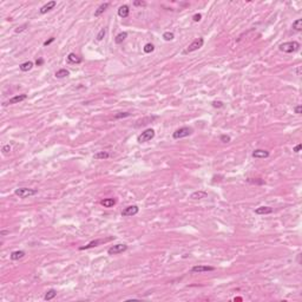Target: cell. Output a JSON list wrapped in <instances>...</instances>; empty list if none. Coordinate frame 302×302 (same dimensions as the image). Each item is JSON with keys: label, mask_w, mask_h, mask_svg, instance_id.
Here are the masks:
<instances>
[{"label": "cell", "mask_w": 302, "mask_h": 302, "mask_svg": "<svg viewBox=\"0 0 302 302\" xmlns=\"http://www.w3.org/2000/svg\"><path fill=\"white\" fill-rule=\"evenodd\" d=\"M191 133H192V129H191V128H188V126H184V128L177 129L176 131L172 133V137H173V139H181V138L188 137Z\"/></svg>", "instance_id": "obj_3"}, {"label": "cell", "mask_w": 302, "mask_h": 302, "mask_svg": "<svg viewBox=\"0 0 302 302\" xmlns=\"http://www.w3.org/2000/svg\"><path fill=\"white\" fill-rule=\"evenodd\" d=\"M300 43L298 41H287V43H283L279 46L280 51H282L284 53H293V52H296L299 49H300Z\"/></svg>", "instance_id": "obj_1"}, {"label": "cell", "mask_w": 302, "mask_h": 302, "mask_svg": "<svg viewBox=\"0 0 302 302\" xmlns=\"http://www.w3.org/2000/svg\"><path fill=\"white\" fill-rule=\"evenodd\" d=\"M57 296V292L55 289H50L46 294H45V296H44V300L45 301H50V300H52V299H55Z\"/></svg>", "instance_id": "obj_23"}, {"label": "cell", "mask_w": 302, "mask_h": 302, "mask_svg": "<svg viewBox=\"0 0 302 302\" xmlns=\"http://www.w3.org/2000/svg\"><path fill=\"white\" fill-rule=\"evenodd\" d=\"M25 255H26V253H25L24 250H16V251H12V253H11L10 257H11V260H13V261H17V260H20V259H22V257H24Z\"/></svg>", "instance_id": "obj_16"}, {"label": "cell", "mask_w": 302, "mask_h": 302, "mask_svg": "<svg viewBox=\"0 0 302 302\" xmlns=\"http://www.w3.org/2000/svg\"><path fill=\"white\" fill-rule=\"evenodd\" d=\"M192 19H194V21H200L201 19H202V16L200 14V13H196V14H194V17H192Z\"/></svg>", "instance_id": "obj_34"}, {"label": "cell", "mask_w": 302, "mask_h": 302, "mask_svg": "<svg viewBox=\"0 0 302 302\" xmlns=\"http://www.w3.org/2000/svg\"><path fill=\"white\" fill-rule=\"evenodd\" d=\"M43 64H44V59H43V58L37 59V61H36V65H37V66H41Z\"/></svg>", "instance_id": "obj_38"}, {"label": "cell", "mask_w": 302, "mask_h": 302, "mask_svg": "<svg viewBox=\"0 0 302 302\" xmlns=\"http://www.w3.org/2000/svg\"><path fill=\"white\" fill-rule=\"evenodd\" d=\"M56 5H57V1H55V0H52V1H49L47 4H45L44 6H41V7H40V10H39L40 14H45V13L50 12L51 10H53V8L56 7Z\"/></svg>", "instance_id": "obj_10"}, {"label": "cell", "mask_w": 302, "mask_h": 302, "mask_svg": "<svg viewBox=\"0 0 302 302\" xmlns=\"http://www.w3.org/2000/svg\"><path fill=\"white\" fill-rule=\"evenodd\" d=\"M67 76H70V71L66 70V69H60V70H58L56 72L57 78H65Z\"/></svg>", "instance_id": "obj_24"}, {"label": "cell", "mask_w": 302, "mask_h": 302, "mask_svg": "<svg viewBox=\"0 0 302 302\" xmlns=\"http://www.w3.org/2000/svg\"><path fill=\"white\" fill-rule=\"evenodd\" d=\"M129 14H130V7L128 5H122L118 8V16L120 18H128Z\"/></svg>", "instance_id": "obj_12"}, {"label": "cell", "mask_w": 302, "mask_h": 302, "mask_svg": "<svg viewBox=\"0 0 302 302\" xmlns=\"http://www.w3.org/2000/svg\"><path fill=\"white\" fill-rule=\"evenodd\" d=\"M10 151H11V147L10 145H4L2 147V152L4 153H8Z\"/></svg>", "instance_id": "obj_36"}, {"label": "cell", "mask_w": 302, "mask_h": 302, "mask_svg": "<svg viewBox=\"0 0 302 302\" xmlns=\"http://www.w3.org/2000/svg\"><path fill=\"white\" fill-rule=\"evenodd\" d=\"M234 301H242V298H235Z\"/></svg>", "instance_id": "obj_42"}, {"label": "cell", "mask_w": 302, "mask_h": 302, "mask_svg": "<svg viewBox=\"0 0 302 302\" xmlns=\"http://www.w3.org/2000/svg\"><path fill=\"white\" fill-rule=\"evenodd\" d=\"M294 72L296 73V76H301V66H298V67L294 70Z\"/></svg>", "instance_id": "obj_39"}, {"label": "cell", "mask_w": 302, "mask_h": 302, "mask_svg": "<svg viewBox=\"0 0 302 302\" xmlns=\"http://www.w3.org/2000/svg\"><path fill=\"white\" fill-rule=\"evenodd\" d=\"M163 38H164V40L170 41V40H172V39L175 38V34H173L172 32H164V33H163Z\"/></svg>", "instance_id": "obj_27"}, {"label": "cell", "mask_w": 302, "mask_h": 302, "mask_svg": "<svg viewBox=\"0 0 302 302\" xmlns=\"http://www.w3.org/2000/svg\"><path fill=\"white\" fill-rule=\"evenodd\" d=\"M301 147H302L301 144H298V145H296V147L294 148V150H293V151H294V152H299V151L301 150Z\"/></svg>", "instance_id": "obj_40"}, {"label": "cell", "mask_w": 302, "mask_h": 302, "mask_svg": "<svg viewBox=\"0 0 302 302\" xmlns=\"http://www.w3.org/2000/svg\"><path fill=\"white\" fill-rule=\"evenodd\" d=\"M253 157L254 158H267L269 157V152L263 149H256L253 152Z\"/></svg>", "instance_id": "obj_13"}, {"label": "cell", "mask_w": 302, "mask_h": 302, "mask_svg": "<svg viewBox=\"0 0 302 302\" xmlns=\"http://www.w3.org/2000/svg\"><path fill=\"white\" fill-rule=\"evenodd\" d=\"M26 27H27V24H24V25H21V26H18V27L16 28V33H20V32L25 31Z\"/></svg>", "instance_id": "obj_32"}, {"label": "cell", "mask_w": 302, "mask_h": 302, "mask_svg": "<svg viewBox=\"0 0 302 302\" xmlns=\"http://www.w3.org/2000/svg\"><path fill=\"white\" fill-rule=\"evenodd\" d=\"M7 234H10V231H7V230H2L1 231V235H7Z\"/></svg>", "instance_id": "obj_41"}, {"label": "cell", "mask_w": 302, "mask_h": 302, "mask_svg": "<svg viewBox=\"0 0 302 302\" xmlns=\"http://www.w3.org/2000/svg\"><path fill=\"white\" fill-rule=\"evenodd\" d=\"M294 111H295V113H298V114H301L302 106H301V105H298V106H295V108H294Z\"/></svg>", "instance_id": "obj_35"}, {"label": "cell", "mask_w": 302, "mask_h": 302, "mask_svg": "<svg viewBox=\"0 0 302 302\" xmlns=\"http://www.w3.org/2000/svg\"><path fill=\"white\" fill-rule=\"evenodd\" d=\"M273 212V208L270 207H259L255 209V214L257 215H268Z\"/></svg>", "instance_id": "obj_17"}, {"label": "cell", "mask_w": 302, "mask_h": 302, "mask_svg": "<svg viewBox=\"0 0 302 302\" xmlns=\"http://www.w3.org/2000/svg\"><path fill=\"white\" fill-rule=\"evenodd\" d=\"M32 67H33V63L32 61H25V63L20 64V66H19L20 71H22V72H27V71L32 70Z\"/></svg>", "instance_id": "obj_19"}, {"label": "cell", "mask_w": 302, "mask_h": 302, "mask_svg": "<svg viewBox=\"0 0 302 302\" xmlns=\"http://www.w3.org/2000/svg\"><path fill=\"white\" fill-rule=\"evenodd\" d=\"M128 38V32H120V33H118L116 38H114V43L116 44H122L125 39Z\"/></svg>", "instance_id": "obj_20"}, {"label": "cell", "mask_w": 302, "mask_h": 302, "mask_svg": "<svg viewBox=\"0 0 302 302\" xmlns=\"http://www.w3.org/2000/svg\"><path fill=\"white\" fill-rule=\"evenodd\" d=\"M215 267L211 265H194L191 268V273H207V271H214Z\"/></svg>", "instance_id": "obj_9"}, {"label": "cell", "mask_w": 302, "mask_h": 302, "mask_svg": "<svg viewBox=\"0 0 302 302\" xmlns=\"http://www.w3.org/2000/svg\"><path fill=\"white\" fill-rule=\"evenodd\" d=\"M223 102H221V100H215V102H212V106L214 108H216V109H220V108H223Z\"/></svg>", "instance_id": "obj_30"}, {"label": "cell", "mask_w": 302, "mask_h": 302, "mask_svg": "<svg viewBox=\"0 0 302 302\" xmlns=\"http://www.w3.org/2000/svg\"><path fill=\"white\" fill-rule=\"evenodd\" d=\"M100 204L104 208H112L116 204V200H113V198H105V200H103L100 202Z\"/></svg>", "instance_id": "obj_21"}, {"label": "cell", "mask_w": 302, "mask_h": 302, "mask_svg": "<svg viewBox=\"0 0 302 302\" xmlns=\"http://www.w3.org/2000/svg\"><path fill=\"white\" fill-rule=\"evenodd\" d=\"M155 137V130L153 129H147L145 131H143L138 137H137V142L138 143H145L149 142Z\"/></svg>", "instance_id": "obj_4"}, {"label": "cell", "mask_w": 302, "mask_h": 302, "mask_svg": "<svg viewBox=\"0 0 302 302\" xmlns=\"http://www.w3.org/2000/svg\"><path fill=\"white\" fill-rule=\"evenodd\" d=\"M203 44H204V39H203V38H197V39H195V40L189 45L188 47H187V50L184 51V53H190V52H195V51L200 50V49L203 46Z\"/></svg>", "instance_id": "obj_5"}, {"label": "cell", "mask_w": 302, "mask_h": 302, "mask_svg": "<svg viewBox=\"0 0 302 302\" xmlns=\"http://www.w3.org/2000/svg\"><path fill=\"white\" fill-rule=\"evenodd\" d=\"M139 211V208L137 206H129V207L124 208L122 211V216L123 217H129V216H135L137 215Z\"/></svg>", "instance_id": "obj_7"}, {"label": "cell", "mask_w": 302, "mask_h": 302, "mask_svg": "<svg viewBox=\"0 0 302 302\" xmlns=\"http://www.w3.org/2000/svg\"><path fill=\"white\" fill-rule=\"evenodd\" d=\"M220 139H221V142H223V143H229V142L231 141L230 136H228V135H221Z\"/></svg>", "instance_id": "obj_29"}, {"label": "cell", "mask_w": 302, "mask_h": 302, "mask_svg": "<svg viewBox=\"0 0 302 302\" xmlns=\"http://www.w3.org/2000/svg\"><path fill=\"white\" fill-rule=\"evenodd\" d=\"M81 58L80 57H78L76 53H70L69 56H67V63H70V64H80L81 63Z\"/></svg>", "instance_id": "obj_18"}, {"label": "cell", "mask_w": 302, "mask_h": 302, "mask_svg": "<svg viewBox=\"0 0 302 302\" xmlns=\"http://www.w3.org/2000/svg\"><path fill=\"white\" fill-rule=\"evenodd\" d=\"M206 197H208V192L202 191V190L195 191V192H192V194L190 195V198H191V200H202V198H206Z\"/></svg>", "instance_id": "obj_15"}, {"label": "cell", "mask_w": 302, "mask_h": 302, "mask_svg": "<svg viewBox=\"0 0 302 302\" xmlns=\"http://www.w3.org/2000/svg\"><path fill=\"white\" fill-rule=\"evenodd\" d=\"M109 5H110V2H103V4H100V5L98 6V8L94 11V17H99V16H102V14H103V13L108 10Z\"/></svg>", "instance_id": "obj_14"}, {"label": "cell", "mask_w": 302, "mask_h": 302, "mask_svg": "<svg viewBox=\"0 0 302 302\" xmlns=\"http://www.w3.org/2000/svg\"><path fill=\"white\" fill-rule=\"evenodd\" d=\"M129 116H130V113L129 112H120V113H118V114H116V116H114V119L125 118V117H129Z\"/></svg>", "instance_id": "obj_31"}, {"label": "cell", "mask_w": 302, "mask_h": 302, "mask_svg": "<svg viewBox=\"0 0 302 302\" xmlns=\"http://www.w3.org/2000/svg\"><path fill=\"white\" fill-rule=\"evenodd\" d=\"M109 157H110V153L106 152V151H99V152H97V153L93 155L94 159H106Z\"/></svg>", "instance_id": "obj_22"}, {"label": "cell", "mask_w": 302, "mask_h": 302, "mask_svg": "<svg viewBox=\"0 0 302 302\" xmlns=\"http://www.w3.org/2000/svg\"><path fill=\"white\" fill-rule=\"evenodd\" d=\"M126 249H128V245L126 244H114L109 248L108 254L109 255H118V254L124 253Z\"/></svg>", "instance_id": "obj_6"}, {"label": "cell", "mask_w": 302, "mask_h": 302, "mask_svg": "<svg viewBox=\"0 0 302 302\" xmlns=\"http://www.w3.org/2000/svg\"><path fill=\"white\" fill-rule=\"evenodd\" d=\"M105 34H106V30H105V28H102V30L99 31V33L97 34V40H98V41L103 40L104 37H105Z\"/></svg>", "instance_id": "obj_28"}, {"label": "cell", "mask_w": 302, "mask_h": 302, "mask_svg": "<svg viewBox=\"0 0 302 302\" xmlns=\"http://www.w3.org/2000/svg\"><path fill=\"white\" fill-rule=\"evenodd\" d=\"M293 28L295 31H301L302 30V19H296L294 22H293Z\"/></svg>", "instance_id": "obj_25"}, {"label": "cell", "mask_w": 302, "mask_h": 302, "mask_svg": "<svg viewBox=\"0 0 302 302\" xmlns=\"http://www.w3.org/2000/svg\"><path fill=\"white\" fill-rule=\"evenodd\" d=\"M53 41H55V37H51V38H50V39H47V40H45V41H44V44H43V45H44V46H49V45H50V44H52V43H53Z\"/></svg>", "instance_id": "obj_33"}, {"label": "cell", "mask_w": 302, "mask_h": 302, "mask_svg": "<svg viewBox=\"0 0 302 302\" xmlns=\"http://www.w3.org/2000/svg\"><path fill=\"white\" fill-rule=\"evenodd\" d=\"M110 240H112V238H109V240H94V241H91L90 243H87L86 245H83V247H80L79 248V250H86V249H90V248H93V247H97V245H99L100 243H104V242H106V241H110Z\"/></svg>", "instance_id": "obj_11"}, {"label": "cell", "mask_w": 302, "mask_h": 302, "mask_svg": "<svg viewBox=\"0 0 302 302\" xmlns=\"http://www.w3.org/2000/svg\"><path fill=\"white\" fill-rule=\"evenodd\" d=\"M145 1H133V5L135 6H145Z\"/></svg>", "instance_id": "obj_37"}, {"label": "cell", "mask_w": 302, "mask_h": 302, "mask_svg": "<svg viewBox=\"0 0 302 302\" xmlns=\"http://www.w3.org/2000/svg\"><path fill=\"white\" fill-rule=\"evenodd\" d=\"M14 194L19 196L20 198H27V197H31V196H34L38 194V190L36 189H30V188H18L16 189Z\"/></svg>", "instance_id": "obj_2"}, {"label": "cell", "mask_w": 302, "mask_h": 302, "mask_svg": "<svg viewBox=\"0 0 302 302\" xmlns=\"http://www.w3.org/2000/svg\"><path fill=\"white\" fill-rule=\"evenodd\" d=\"M153 50H155V46H153V44H151V43L145 44L144 47H143V51H144L145 53H151V52H153Z\"/></svg>", "instance_id": "obj_26"}, {"label": "cell", "mask_w": 302, "mask_h": 302, "mask_svg": "<svg viewBox=\"0 0 302 302\" xmlns=\"http://www.w3.org/2000/svg\"><path fill=\"white\" fill-rule=\"evenodd\" d=\"M25 99H27V94H25V93L14 96V97H12L11 99H8L6 103H4V106H6V105H12V104H18V103L25 100Z\"/></svg>", "instance_id": "obj_8"}]
</instances>
